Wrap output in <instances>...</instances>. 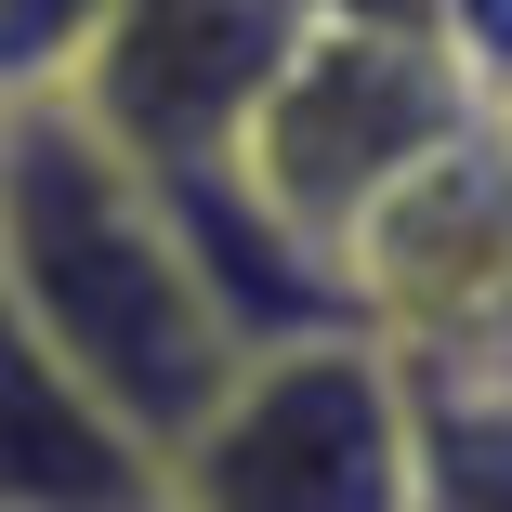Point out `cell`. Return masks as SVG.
Instances as JSON below:
<instances>
[{
  "mask_svg": "<svg viewBox=\"0 0 512 512\" xmlns=\"http://www.w3.org/2000/svg\"><path fill=\"white\" fill-rule=\"evenodd\" d=\"M106 14L119 0H0V106H40V92L92 53Z\"/></svg>",
  "mask_w": 512,
  "mask_h": 512,
  "instance_id": "obj_7",
  "label": "cell"
},
{
  "mask_svg": "<svg viewBox=\"0 0 512 512\" xmlns=\"http://www.w3.org/2000/svg\"><path fill=\"white\" fill-rule=\"evenodd\" d=\"M355 329L381 355H512V132L473 119L342 237Z\"/></svg>",
  "mask_w": 512,
  "mask_h": 512,
  "instance_id": "obj_5",
  "label": "cell"
},
{
  "mask_svg": "<svg viewBox=\"0 0 512 512\" xmlns=\"http://www.w3.org/2000/svg\"><path fill=\"white\" fill-rule=\"evenodd\" d=\"M158 512H407V368L368 329L237 355L158 460Z\"/></svg>",
  "mask_w": 512,
  "mask_h": 512,
  "instance_id": "obj_3",
  "label": "cell"
},
{
  "mask_svg": "<svg viewBox=\"0 0 512 512\" xmlns=\"http://www.w3.org/2000/svg\"><path fill=\"white\" fill-rule=\"evenodd\" d=\"M473 119H499V106L447 66V40L421 14H394V0H316V27H302L289 79L263 92L237 171H250V197H263L289 237H316L342 263V237L421 158H447Z\"/></svg>",
  "mask_w": 512,
  "mask_h": 512,
  "instance_id": "obj_2",
  "label": "cell"
},
{
  "mask_svg": "<svg viewBox=\"0 0 512 512\" xmlns=\"http://www.w3.org/2000/svg\"><path fill=\"white\" fill-rule=\"evenodd\" d=\"M0 512H158V460L0 302Z\"/></svg>",
  "mask_w": 512,
  "mask_h": 512,
  "instance_id": "obj_6",
  "label": "cell"
},
{
  "mask_svg": "<svg viewBox=\"0 0 512 512\" xmlns=\"http://www.w3.org/2000/svg\"><path fill=\"white\" fill-rule=\"evenodd\" d=\"M0 302L40 329V355L145 460H171L184 421L237 368L211 289L184 276V237L158 211V184L119 171L53 92L40 106H0Z\"/></svg>",
  "mask_w": 512,
  "mask_h": 512,
  "instance_id": "obj_1",
  "label": "cell"
},
{
  "mask_svg": "<svg viewBox=\"0 0 512 512\" xmlns=\"http://www.w3.org/2000/svg\"><path fill=\"white\" fill-rule=\"evenodd\" d=\"M499 132H512V106H499Z\"/></svg>",
  "mask_w": 512,
  "mask_h": 512,
  "instance_id": "obj_8",
  "label": "cell"
},
{
  "mask_svg": "<svg viewBox=\"0 0 512 512\" xmlns=\"http://www.w3.org/2000/svg\"><path fill=\"white\" fill-rule=\"evenodd\" d=\"M302 27H316V0H119L92 27V53L53 79V106L145 184L237 171Z\"/></svg>",
  "mask_w": 512,
  "mask_h": 512,
  "instance_id": "obj_4",
  "label": "cell"
}]
</instances>
